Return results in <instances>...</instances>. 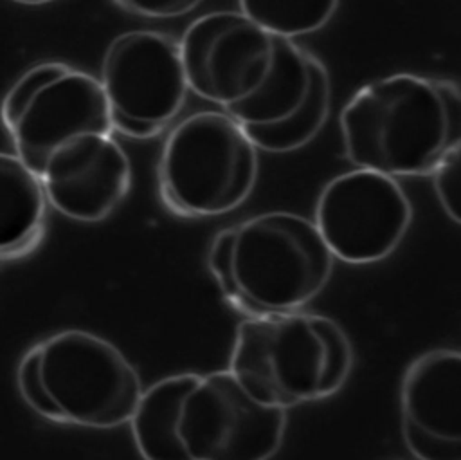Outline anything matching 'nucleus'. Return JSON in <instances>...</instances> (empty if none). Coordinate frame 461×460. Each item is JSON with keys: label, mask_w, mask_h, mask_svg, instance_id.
<instances>
[{"label": "nucleus", "mask_w": 461, "mask_h": 460, "mask_svg": "<svg viewBox=\"0 0 461 460\" xmlns=\"http://www.w3.org/2000/svg\"><path fill=\"white\" fill-rule=\"evenodd\" d=\"M178 45L189 90L243 128L286 121L306 97L308 51L241 13L196 18Z\"/></svg>", "instance_id": "obj_1"}, {"label": "nucleus", "mask_w": 461, "mask_h": 460, "mask_svg": "<svg viewBox=\"0 0 461 460\" xmlns=\"http://www.w3.org/2000/svg\"><path fill=\"white\" fill-rule=\"evenodd\" d=\"M351 164L389 177L430 175L461 144V96L452 79L411 72L362 85L340 110Z\"/></svg>", "instance_id": "obj_2"}, {"label": "nucleus", "mask_w": 461, "mask_h": 460, "mask_svg": "<svg viewBox=\"0 0 461 460\" xmlns=\"http://www.w3.org/2000/svg\"><path fill=\"white\" fill-rule=\"evenodd\" d=\"M333 260L313 222L288 211L221 229L207 253L225 301L245 317L303 308L330 281Z\"/></svg>", "instance_id": "obj_3"}, {"label": "nucleus", "mask_w": 461, "mask_h": 460, "mask_svg": "<svg viewBox=\"0 0 461 460\" xmlns=\"http://www.w3.org/2000/svg\"><path fill=\"white\" fill-rule=\"evenodd\" d=\"M351 366L344 328L330 316L297 308L243 317L227 370L258 400L288 409L337 393Z\"/></svg>", "instance_id": "obj_4"}, {"label": "nucleus", "mask_w": 461, "mask_h": 460, "mask_svg": "<svg viewBox=\"0 0 461 460\" xmlns=\"http://www.w3.org/2000/svg\"><path fill=\"white\" fill-rule=\"evenodd\" d=\"M258 153L243 126L221 110L187 115L167 135L157 168L162 204L178 216H216L254 189Z\"/></svg>", "instance_id": "obj_5"}, {"label": "nucleus", "mask_w": 461, "mask_h": 460, "mask_svg": "<svg viewBox=\"0 0 461 460\" xmlns=\"http://www.w3.org/2000/svg\"><path fill=\"white\" fill-rule=\"evenodd\" d=\"M38 346L43 386L65 422L110 429L130 420L142 382L113 343L88 330L68 328Z\"/></svg>", "instance_id": "obj_6"}, {"label": "nucleus", "mask_w": 461, "mask_h": 460, "mask_svg": "<svg viewBox=\"0 0 461 460\" xmlns=\"http://www.w3.org/2000/svg\"><path fill=\"white\" fill-rule=\"evenodd\" d=\"M113 133L148 139L180 112L189 90L180 45L157 31H130L112 40L101 63Z\"/></svg>", "instance_id": "obj_7"}, {"label": "nucleus", "mask_w": 461, "mask_h": 460, "mask_svg": "<svg viewBox=\"0 0 461 460\" xmlns=\"http://www.w3.org/2000/svg\"><path fill=\"white\" fill-rule=\"evenodd\" d=\"M285 429L286 409L252 397L229 370L198 375L176 426L191 460H270Z\"/></svg>", "instance_id": "obj_8"}, {"label": "nucleus", "mask_w": 461, "mask_h": 460, "mask_svg": "<svg viewBox=\"0 0 461 460\" xmlns=\"http://www.w3.org/2000/svg\"><path fill=\"white\" fill-rule=\"evenodd\" d=\"M411 220V202L394 177L355 168L322 188L312 222L333 258L362 265L387 258Z\"/></svg>", "instance_id": "obj_9"}, {"label": "nucleus", "mask_w": 461, "mask_h": 460, "mask_svg": "<svg viewBox=\"0 0 461 460\" xmlns=\"http://www.w3.org/2000/svg\"><path fill=\"white\" fill-rule=\"evenodd\" d=\"M38 179L45 200L77 222H101L124 200L131 186V164L108 133H83L56 148Z\"/></svg>", "instance_id": "obj_10"}, {"label": "nucleus", "mask_w": 461, "mask_h": 460, "mask_svg": "<svg viewBox=\"0 0 461 460\" xmlns=\"http://www.w3.org/2000/svg\"><path fill=\"white\" fill-rule=\"evenodd\" d=\"M110 110L99 79L72 69L41 85L7 130L16 155L38 177L47 157L83 133H108Z\"/></svg>", "instance_id": "obj_11"}, {"label": "nucleus", "mask_w": 461, "mask_h": 460, "mask_svg": "<svg viewBox=\"0 0 461 460\" xmlns=\"http://www.w3.org/2000/svg\"><path fill=\"white\" fill-rule=\"evenodd\" d=\"M461 354L432 348L407 366L400 386L402 438L416 460H461Z\"/></svg>", "instance_id": "obj_12"}, {"label": "nucleus", "mask_w": 461, "mask_h": 460, "mask_svg": "<svg viewBox=\"0 0 461 460\" xmlns=\"http://www.w3.org/2000/svg\"><path fill=\"white\" fill-rule=\"evenodd\" d=\"M45 206L40 179L16 153L0 152V260L20 258L38 247Z\"/></svg>", "instance_id": "obj_13"}, {"label": "nucleus", "mask_w": 461, "mask_h": 460, "mask_svg": "<svg viewBox=\"0 0 461 460\" xmlns=\"http://www.w3.org/2000/svg\"><path fill=\"white\" fill-rule=\"evenodd\" d=\"M198 375L196 372L167 375L142 390L128 424L144 460H191L178 438L176 426L184 397Z\"/></svg>", "instance_id": "obj_14"}, {"label": "nucleus", "mask_w": 461, "mask_h": 460, "mask_svg": "<svg viewBox=\"0 0 461 460\" xmlns=\"http://www.w3.org/2000/svg\"><path fill=\"white\" fill-rule=\"evenodd\" d=\"M310 83L299 110L286 121L268 126H245V133L258 150L286 153L308 144L324 126L331 103V83L324 63L308 52Z\"/></svg>", "instance_id": "obj_15"}, {"label": "nucleus", "mask_w": 461, "mask_h": 460, "mask_svg": "<svg viewBox=\"0 0 461 460\" xmlns=\"http://www.w3.org/2000/svg\"><path fill=\"white\" fill-rule=\"evenodd\" d=\"M240 13L263 31L294 40L321 31L339 0H238Z\"/></svg>", "instance_id": "obj_16"}, {"label": "nucleus", "mask_w": 461, "mask_h": 460, "mask_svg": "<svg viewBox=\"0 0 461 460\" xmlns=\"http://www.w3.org/2000/svg\"><path fill=\"white\" fill-rule=\"evenodd\" d=\"M16 384L25 404L52 422H65L61 411L47 393L41 373H40V346L38 343L31 346L18 363L16 368Z\"/></svg>", "instance_id": "obj_17"}, {"label": "nucleus", "mask_w": 461, "mask_h": 460, "mask_svg": "<svg viewBox=\"0 0 461 460\" xmlns=\"http://www.w3.org/2000/svg\"><path fill=\"white\" fill-rule=\"evenodd\" d=\"M67 67L68 65L61 63V61H43V63H38V65H32L31 69H27L13 83V87L4 96V101H2V106H0V117H2V123H4L5 130H9L14 124V121L18 119L22 110L25 108L27 101L32 97V94L41 85H45L52 78L59 76Z\"/></svg>", "instance_id": "obj_18"}, {"label": "nucleus", "mask_w": 461, "mask_h": 460, "mask_svg": "<svg viewBox=\"0 0 461 460\" xmlns=\"http://www.w3.org/2000/svg\"><path fill=\"white\" fill-rule=\"evenodd\" d=\"M459 146H454L430 171L436 197L447 216L459 224Z\"/></svg>", "instance_id": "obj_19"}, {"label": "nucleus", "mask_w": 461, "mask_h": 460, "mask_svg": "<svg viewBox=\"0 0 461 460\" xmlns=\"http://www.w3.org/2000/svg\"><path fill=\"white\" fill-rule=\"evenodd\" d=\"M202 0H113L126 13L142 18H176L193 11Z\"/></svg>", "instance_id": "obj_20"}, {"label": "nucleus", "mask_w": 461, "mask_h": 460, "mask_svg": "<svg viewBox=\"0 0 461 460\" xmlns=\"http://www.w3.org/2000/svg\"><path fill=\"white\" fill-rule=\"evenodd\" d=\"M16 4H23V5H41V4H49L54 0H13Z\"/></svg>", "instance_id": "obj_21"}]
</instances>
